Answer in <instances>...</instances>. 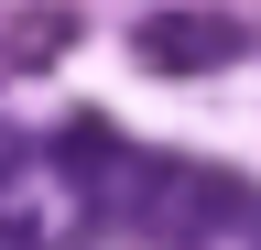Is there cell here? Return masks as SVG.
<instances>
[{"label": "cell", "instance_id": "1", "mask_svg": "<svg viewBox=\"0 0 261 250\" xmlns=\"http://www.w3.org/2000/svg\"><path fill=\"white\" fill-rule=\"evenodd\" d=\"M44 163L76 185V207L87 217H109V229H130V217H142V185H152V152L120 131V120H98V109H76L65 120V131L44 142Z\"/></svg>", "mask_w": 261, "mask_h": 250}, {"label": "cell", "instance_id": "2", "mask_svg": "<svg viewBox=\"0 0 261 250\" xmlns=\"http://www.w3.org/2000/svg\"><path fill=\"white\" fill-rule=\"evenodd\" d=\"M250 207H261L250 185H228V174H207V163H152L130 229H152V239H228V229H250Z\"/></svg>", "mask_w": 261, "mask_h": 250}, {"label": "cell", "instance_id": "4", "mask_svg": "<svg viewBox=\"0 0 261 250\" xmlns=\"http://www.w3.org/2000/svg\"><path fill=\"white\" fill-rule=\"evenodd\" d=\"M65 44H76V11H65V0H22V11L0 22V66H11V76L65 66Z\"/></svg>", "mask_w": 261, "mask_h": 250}, {"label": "cell", "instance_id": "6", "mask_svg": "<svg viewBox=\"0 0 261 250\" xmlns=\"http://www.w3.org/2000/svg\"><path fill=\"white\" fill-rule=\"evenodd\" d=\"M250 239H261V207H250Z\"/></svg>", "mask_w": 261, "mask_h": 250}, {"label": "cell", "instance_id": "5", "mask_svg": "<svg viewBox=\"0 0 261 250\" xmlns=\"http://www.w3.org/2000/svg\"><path fill=\"white\" fill-rule=\"evenodd\" d=\"M0 174H22V131H0Z\"/></svg>", "mask_w": 261, "mask_h": 250}, {"label": "cell", "instance_id": "3", "mask_svg": "<svg viewBox=\"0 0 261 250\" xmlns=\"http://www.w3.org/2000/svg\"><path fill=\"white\" fill-rule=\"evenodd\" d=\"M130 54H142L152 76H218V66L250 54V33L228 11H152V22H130Z\"/></svg>", "mask_w": 261, "mask_h": 250}]
</instances>
